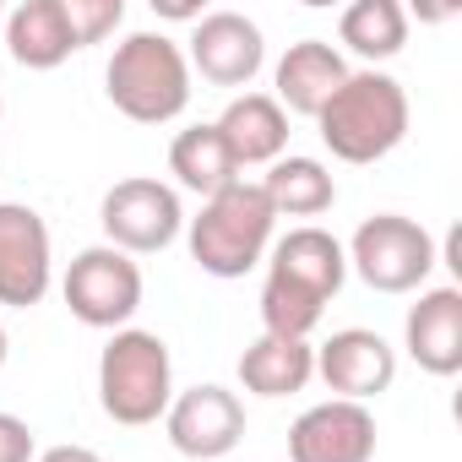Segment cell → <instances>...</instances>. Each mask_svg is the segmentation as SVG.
Listing matches in <instances>:
<instances>
[{
    "label": "cell",
    "mask_w": 462,
    "mask_h": 462,
    "mask_svg": "<svg viewBox=\"0 0 462 462\" xmlns=\"http://www.w3.org/2000/svg\"><path fill=\"white\" fill-rule=\"evenodd\" d=\"M60 6H66V28H71L77 50L104 44L125 23V0H60Z\"/></svg>",
    "instance_id": "cell-22"
},
{
    "label": "cell",
    "mask_w": 462,
    "mask_h": 462,
    "mask_svg": "<svg viewBox=\"0 0 462 462\" xmlns=\"http://www.w3.org/2000/svg\"><path fill=\"white\" fill-rule=\"evenodd\" d=\"M109 104L136 125H169L190 104V66L169 33H131L104 66Z\"/></svg>",
    "instance_id": "cell-4"
},
{
    "label": "cell",
    "mask_w": 462,
    "mask_h": 462,
    "mask_svg": "<svg viewBox=\"0 0 462 462\" xmlns=\"http://www.w3.org/2000/svg\"><path fill=\"white\" fill-rule=\"evenodd\" d=\"M0 365H6V327H0Z\"/></svg>",
    "instance_id": "cell-26"
},
{
    "label": "cell",
    "mask_w": 462,
    "mask_h": 462,
    "mask_svg": "<svg viewBox=\"0 0 462 462\" xmlns=\"http://www.w3.org/2000/svg\"><path fill=\"white\" fill-rule=\"evenodd\" d=\"M348 267L359 273L365 289L375 294H413L424 289V278L435 273V240H430V228L402 217V212H375L354 228V240H348Z\"/></svg>",
    "instance_id": "cell-6"
},
{
    "label": "cell",
    "mask_w": 462,
    "mask_h": 462,
    "mask_svg": "<svg viewBox=\"0 0 462 462\" xmlns=\"http://www.w3.org/2000/svg\"><path fill=\"white\" fill-rule=\"evenodd\" d=\"M375 457V413L365 402L327 397L305 408L289 430V462H370Z\"/></svg>",
    "instance_id": "cell-13"
},
{
    "label": "cell",
    "mask_w": 462,
    "mask_h": 462,
    "mask_svg": "<svg viewBox=\"0 0 462 462\" xmlns=\"http://www.w3.org/2000/svg\"><path fill=\"white\" fill-rule=\"evenodd\" d=\"M240 381L256 397H294L316 381V348L300 337H273L262 332L245 354H240Z\"/></svg>",
    "instance_id": "cell-18"
},
{
    "label": "cell",
    "mask_w": 462,
    "mask_h": 462,
    "mask_svg": "<svg viewBox=\"0 0 462 462\" xmlns=\"http://www.w3.org/2000/svg\"><path fill=\"white\" fill-rule=\"evenodd\" d=\"M163 430H169V446L190 462H217L228 457L240 440H245V402L228 392V386H190L169 402L163 413Z\"/></svg>",
    "instance_id": "cell-9"
},
{
    "label": "cell",
    "mask_w": 462,
    "mask_h": 462,
    "mask_svg": "<svg viewBox=\"0 0 462 462\" xmlns=\"http://www.w3.org/2000/svg\"><path fill=\"white\" fill-rule=\"evenodd\" d=\"M262 196H267V207H273L278 217H321V212L337 201V180L327 174L321 158H294V152H283V158L267 169Z\"/></svg>",
    "instance_id": "cell-20"
},
{
    "label": "cell",
    "mask_w": 462,
    "mask_h": 462,
    "mask_svg": "<svg viewBox=\"0 0 462 462\" xmlns=\"http://www.w3.org/2000/svg\"><path fill=\"white\" fill-rule=\"evenodd\" d=\"M152 12H163V17H174V23H185V17L201 23V6H185V0H152Z\"/></svg>",
    "instance_id": "cell-25"
},
{
    "label": "cell",
    "mask_w": 462,
    "mask_h": 462,
    "mask_svg": "<svg viewBox=\"0 0 462 462\" xmlns=\"http://www.w3.org/2000/svg\"><path fill=\"white\" fill-rule=\"evenodd\" d=\"M33 457H39V440H33L28 419L0 408V462H33Z\"/></svg>",
    "instance_id": "cell-23"
},
{
    "label": "cell",
    "mask_w": 462,
    "mask_h": 462,
    "mask_svg": "<svg viewBox=\"0 0 462 462\" xmlns=\"http://www.w3.org/2000/svg\"><path fill=\"white\" fill-rule=\"evenodd\" d=\"M98 223L115 251L125 256H158L180 240L185 228V207L174 196V185L152 180V174H131V180H115L98 201Z\"/></svg>",
    "instance_id": "cell-7"
},
{
    "label": "cell",
    "mask_w": 462,
    "mask_h": 462,
    "mask_svg": "<svg viewBox=\"0 0 462 462\" xmlns=\"http://www.w3.org/2000/svg\"><path fill=\"white\" fill-rule=\"evenodd\" d=\"M6 50L17 66L28 71H55L77 55V39L66 28V6L60 0H23L6 17Z\"/></svg>",
    "instance_id": "cell-17"
},
{
    "label": "cell",
    "mask_w": 462,
    "mask_h": 462,
    "mask_svg": "<svg viewBox=\"0 0 462 462\" xmlns=\"http://www.w3.org/2000/svg\"><path fill=\"white\" fill-rule=\"evenodd\" d=\"M273 228H278V212L267 207L262 185L235 180L228 190L207 196L201 212L185 223L190 262H196L207 278H245V273H256V267L267 262Z\"/></svg>",
    "instance_id": "cell-2"
},
{
    "label": "cell",
    "mask_w": 462,
    "mask_h": 462,
    "mask_svg": "<svg viewBox=\"0 0 462 462\" xmlns=\"http://www.w3.org/2000/svg\"><path fill=\"white\" fill-rule=\"evenodd\" d=\"M402 348L424 375H440V381L457 375L462 370V289L451 283L424 289L402 321Z\"/></svg>",
    "instance_id": "cell-14"
},
{
    "label": "cell",
    "mask_w": 462,
    "mask_h": 462,
    "mask_svg": "<svg viewBox=\"0 0 462 462\" xmlns=\"http://www.w3.org/2000/svg\"><path fill=\"white\" fill-rule=\"evenodd\" d=\"M348 82V66H343V55L327 44V39H300V44H289V55L278 60V109L283 115H305V120H316L321 109H327V98L337 93Z\"/></svg>",
    "instance_id": "cell-15"
},
{
    "label": "cell",
    "mask_w": 462,
    "mask_h": 462,
    "mask_svg": "<svg viewBox=\"0 0 462 462\" xmlns=\"http://www.w3.org/2000/svg\"><path fill=\"white\" fill-rule=\"evenodd\" d=\"M316 375L343 402H370L397 381V348L370 327H343L316 348Z\"/></svg>",
    "instance_id": "cell-12"
},
{
    "label": "cell",
    "mask_w": 462,
    "mask_h": 462,
    "mask_svg": "<svg viewBox=\"0 0 462 462\" xmlns=\"http://www.w3.org/2000/svg\"><path fill=\"white\" fill-rule=\"evenodd\" d=\"M98 402L115 424H158L174 402V359L158 332L120 327L98 354Z\"/></svg>",
    "instance_id": "cell-5"
},
{
    "label": "cell",
    "mask_w": 462,
    "mask_h": 462,
    "mask_svg": "<svg viewBox=\"0 0 462 462\" xmlns=\"http://www.w3.org/2000/svg\"><path fill=\"white\" fill-rule=\"evenodd\" d=\"M337 39L359 60H392L408 44V12L397 0H354V6L337 17Z\"/></svg>",
    "instance_id": "cell-21"
},
{
    "label": "cell",
    "mask_w": 462,
    "mask_h": 462,
    "mask_svg": "<svg viewBox=\"0 0 462 462\" xmlns=\"http://www.w3.org/2000/svg\"><path fill=\"white\" fill-rule=\"evenodd\" d=\"M408 120H413V109H408L402 82L375 71V66L370 71H348V82L316 115L321 142L343 163H375V158L397 152L402 136H408Z\"/></svg>",
    "instance_id": "cell-3"
},
{
    "label": "cell",
    "mask_w": 462,
    "mask_h": 462,
    "mask_svg": "<svg viewBox=\"0 0 462 462\" xmlns=\"http://www.w3.org/2000/svg\"><path fill=\"white\" fill-rule=\"evenodd\" d=\"M348 278V256L337 245V235L316 223L289 228L283 240H273L267 251V283H262V332L273 337H310L327 316V305L337 300Z\"/></svg>",
    "instance_id": "cell-1"
},
{
    "label": "cell",
    "mask_w": 462,
    "mask_h": 462,
    "mask_svg": "<svg viewBox=\"0 0 462 462\" xmlns=\"http://www.w3.org/2000/svg\"><path fill=\"white\" fill-rule=\"evenodd\" d=\"M66 310L82 321V327H98V332H120L136 310H142V267L115 251V245H88L71 267H66Z\"/></svg>",
    "instance_id": "cell-8"
},
{
    "label": "cell",
    "mask_w": 462,
    "mask_h": 462,
    "mask_svg": "<svg viewBox=\"0 0 462 462\" xmlns=\"http://www.w3.org/2000/svg\"><path fill=\"white\" fill-rule=\"evenodd\" d=\"M33 462H104L93 446H50V451H39Z\"/></svg>",
    "instance_id": "cell-24"
},
{
    "label": "cell",
    "mask_w": 462,
    "mask_h": 462,
    "mask_svg": "<svg viewBox=\"0 0 462 462\" xmlns=\"http://www.w3.org/2000/svg\"><path fill=\"white\" fill-rule=\"evenodd\" d=\"M55 278V251H50V223L23 207L0 201V305L28 310L50 294Z\"/></svg>",
    "instance_id": "cell-10"
},
{
    "label": "cell",
    "mask_w": 462,
    "mask_h": 462,
    "mask_svg": "<svg viewBox=\"0 0 462 462\" xmlns=\"http://www.w3.org/2000/svg\"><path fill=\"white\" fill-rule=\"evenodd\" d=\"M262 60H267V44H262V28L245 12H207L190 28L185 66L212 88H251Z\"/></svg>",
    "instance_id": "cell-11"
},
{
    "label": "cell",
    "mask_w": 462,
    "mask_h": 462,
    "mask_svg": "<svg viewBox=\"0 0 462 462\" xmlns=\"http://www.w3.org/2000/svg\"><path fill=\"white\" fill-rule=\"evenodd\" d=\"M212 125H217L223 147L235 152L240 169H251V163H267L273 169L289 152V115L278 109L273 93H240V98H228V109Z\"/></svg>",
    "instance_id": "cell-16"
},
{
    "label": "cell",
    "mask_w": 462,
    "mask_h": 462,
    "mask_svg": "<svg viewBox=\"0 0 462 462\" xmlns=\"http://www.w3.org/2000/svg\"><path fill=\"white\" fill-rule=\"evenodd\" d=\"M169 174L207 201V196H217V190H228V185L240 180V163H235V152L223 147L217 125L207 120V125H185L169 142Z\"/></svg>",
    "instance_id": "cell-19"
}]
</instances>
